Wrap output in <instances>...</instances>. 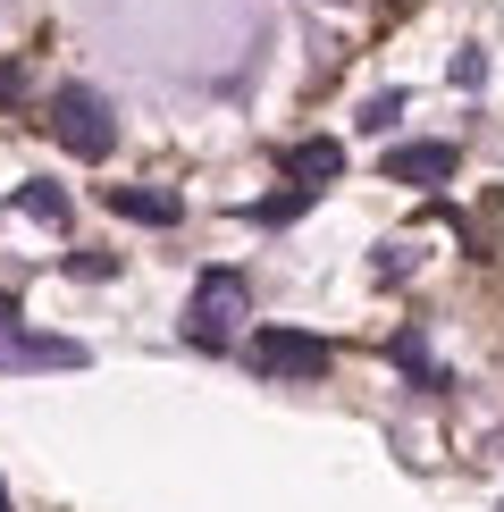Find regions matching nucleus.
<instances>
[{
	"mask_svg": "<svg viewBox=\"0 0 504 512\" xmlns=\"http://www.w3.org/2000/svg\"><path fill=\"white\" fill-rule=\"evenodd\" d=\"M252 311V286L236 269H202L194 277V303H185V345L202 353H227V336H236V319Z\"/></svg>",
	"mask_w": 504,
	"mask_h": 512,
	"instance_id": "f257e3e1",
	"label": "nucleus"
},
{
	"mask_svg": "<svg viewBox=\"0 0 504 512\" xmlns=\"http://www.w3.org/2000/svg\"><path fill=\"white\" fill-rule=\"evenodd\" d=\"M51 135H59V152H76V160H110L118 152V118H110V101H101L93 84H59L51 93Z\"/></svg>",
	"mask_w": 504,
	"mask_h": 512,
	"instance_id": "f03ea898",
	"label": "nucleus"
},
{
	"mask_svg": "<svg viewBox=\"0 0 504 512\" xmlns=\"http://www.w3.org/2000/svg\"><path fill=\"white\" fill-rule=\"evenodd\" d=\"M252 361H261L269 378H303V387H311V378L336 370V345L311 336V328H261V336H252Z\"/></svg>",
	"mask_w": 504,
	"mask_h": 512,
	"instance_id": "7ed1b4c3",
	"label": "nucleus"
},
{
	"mask_svg": "<svg viewBox=\"0 0 504 512\" xmlns=\"http://www.w3.org/2000/svg\"><path fill=\"white\" fill-rule=\"evenodd\" d=\"M84 353L76 336H34V328H17V311L0 319V370H84Z\"/></svg>",
	"mask_w": 504,
	"mask_h": 512,
	"instance_id": "20e7f679",
	"label": "nucleus"
},
{
	"mask_svg": "<svg viewBox=\"0 0 504 512\" xmlns=\"http://www.w3.org/2000/svg\"><path fill=\"white\" fill-rule=\"evenodd\" d=\"M286 177H294V185H311V194H320V185H336V177H345V143H328V135L286 143Z\"/></svg>",
	"mask_w": 504,
	"mask_h": 512,
	"instance_id": "39448f33",
	"label": "nucleus"
},
{
	"mask_svg": "<svg viewBox=\"0 0 504 512\" xmlns=\"http://www.w3.org/2000/svg\"><path fill=\"white\" fill-rule=\"evenodd\" d=\"M387 177H395V185H446V177H454V143H395V152H387Z\"/></svg>",
	"mask_w": 504,
	"mask_h": 512,
	"instance_id": "423d86ee",
	"label": "nucleus"
},
{
	"mask_svg": "<svg viewBox=\"0 0 504 512\" xmlns=\"http://www.w3.org/2000/svg\"><path fill=\"white\" fill-rule=\"evenodd\" d=\"M110 210L135 219V227H177L185 219V202L168 194V185H110Z\"/></svg>",
	"mask_w": 504,
	"mask_h": 512,
	"instance_id": "0eeeda50",
	"label": "nucleus"
},
{
	"mask_svg": "<svg viewBox=\"0 0 504 512\" xmlns=\"http://www.w3.org/2000/svg\"><path fill=\"white\" fill-rule=\"evenodd\" d=\"M387 361H395V370L412 378V387H429V395L446 387V370L429 361V336H420V328H395V336H387Z\"/></svg>",
	"mask_w": 504,
	"mask_h": 512,
	"instance_id": "6e6552de",
	"label": "nucleus"
},
{
	"mask_svg": "<svg viewBox=\"0 0 504 512\" xmlns=\"http://www.w3.org/2000/svg\"><path fill=\"white\" fill-rule=\"evenodd\" d=\"M17 210H26V219H42V227H68V219H76L68 185H51V177H26V185H17Z\"/></svg>",
	"mask_w": 504,
	"mask_h": 512,
	"instance_id": "1a4fd4ad",
	"label": "nucleus"
},
{
	"mask_svg": "<svg viewBox=\"0 0 504 512\" xmlns=\"http://www.w3.org/2000/svg\"><path fill=\"white\" fill-rule=\"evenodd\" d=\"M311 210V185H286V194H269V202H244V219L252 227H294Z\"/></svg>",
	"mask_w": 504,
	"mask_h": 512,
	"instance_id": "9d476101",
	"label": "nucleus"
},
{
	"mask_svg": "<svg viewBox=\"0 0 504 512\" xmlns=\"http://www.w3.org/2000/svg\"><path fill=\"white\" fill-rule=\"evenodd\" d=\"M395 118H404V93H378V101H370V110H362V126H370V135H387V126H395Z\"/></svg>",
	"mask_w": 504,
	"mask_h": 512,
	"instance_id": "9b49d317",
	"label": "nucleus"
},
{
	"mask_svg": "<svg viewBox=\"0 0 504 512\" xmlns=\"http://www.w3.org/2000/svg\"><path fill=\"white\" fill-rule=\"evenodd\" d=\"M68 277H118V252H68Z\"/></svg>",
	"mask_w": 504,
	"mask_h": 512,
	"instance_id": "f8f14e48",
	"label": "nucleus"
},
{
	"mask_svg": "<svg viewBox=\"0 0 504 512\" xmlns=\"http://www.w3.org/2000/svg\"><path fill=\"white\" fill-rule=\"evenodd\" d=\"M446 76H454V84H488V51H454Z\"/></svg>",
	"mask_w": 504,
	"mask_h": 512,
	"instance_id": "ddd939ff",
	"label": "nucleus"
},
{
	"mask_svg": "<svg viewBox=\"0 0 504 512\" xmlns=\"http://www.w3.org/2000/svg\"><path fill=\"white\" fill-rule=\"evenodd\" d=\"M17 93H26V68H17V59H0V110H9Z\"/></svg>",
	"mask_w": 504,
	"mask_h": 512,
	"instance_id": "4468645a",
	"label": "nucleus"
},
{
	"mask_svg": "<svg viewBox=\"0 0 504 512\" xmlns=\"http://www.w3.org/2000/svg\"><path fill=\"white\" fill-rule=\"evenodd\" d=\"M0 512H9V487H0Z\"/></svg>",
	"mask_w": 504,
	"mask_h": 512,
	"instance_id": "2eb2a0df",
	"label": "nucleus"
}]
</instances>
